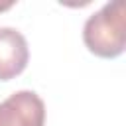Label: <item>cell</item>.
I'll use <instances>...</instances> for the list:
<instances>
[{
  "label": "cell",
  "instance_id": "obj_1",
  "mask_svg": "<svg viewBox=\"0 0 126 126\" xmlns=\"http://www.w3.org/2000/svg\"><path fill=\"white\" fill-rule=\"evenodd\" d=\"M83 41L91 53L102 59H114L126 47V6L122 0L104 4L87 18Z\"/></svg>",
  "mask_w": 126,
  "mask_h": 126
},
{
  "label": "cell",
  "instance_id": "obj_2",
  "mask_svg": "<svg viewBox=\"0 0 126 126\" xmlns=\"http://www.w3.org/2000/svg\"><path fill=\"white\" fill-rule=\"evenodd\" d=\"M45 104L33 91H16L0 102V126H43Z\"/></svg>",
  "mask_w": 126,
  "mask_h": 126
},
{
  "label": "cell",
  "instance_id": "obj_3",
  "mask_svg": "<svg viewBox=\"0 0 126 126\" xmlns=\"http://www.w3.org/2000/svg\"><path fill=\"white\" fill-rule=\"evenodd\" d=\"M30 59L28 41L14 28H0V81L18 77Z\"/></svg>",
  "mask_w": 126,
  "mask_h": 126
},
{
  "label": "cell",
  "instance_id": "obj_4",
  "mask_svg": "<svg viewBox=\"0 0 126 126\" xmlns=\"http://www.w3.org/2000/svg\"><path fill=\"white\" fill-rule=\"evenodd\" d=\"M12 4H14V2H4V4L0 2V12H2V10H8V8L12 6Z\"/></svg>",
  "mask_w": 126,
  "mask_h": 126
}]
</instances>
